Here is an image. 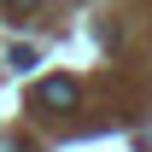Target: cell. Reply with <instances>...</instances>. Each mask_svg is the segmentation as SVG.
<instances>
[{
	"label": "cell",
	"mask_w": 152,
	"mask_h": 152,
	"mask_svg": "<svg viewBox=\"0 0 152 152\" xmlns=\"http://www.w3.org/2000/svg\"><path fill=\"white\" fill-rule=\"evenodd\" d=\"M35 105H76V82H70V76L41 82V88H35Z\"/></svg>",
	"instance_id": "cell-1"
}]
</instances>
